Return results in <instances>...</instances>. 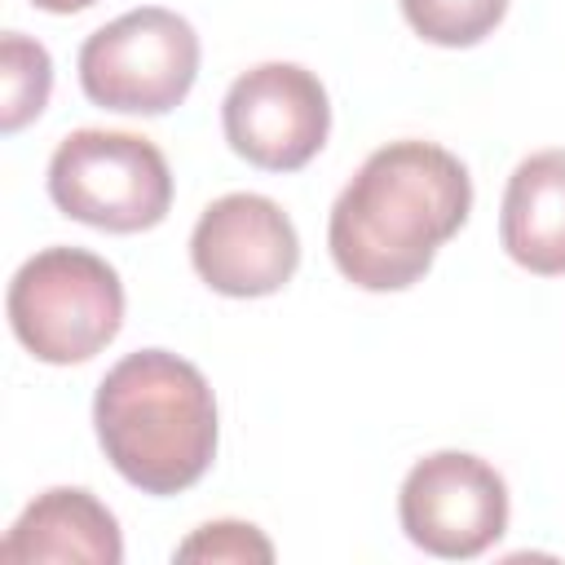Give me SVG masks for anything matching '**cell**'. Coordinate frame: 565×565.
I'll return each instance as SVG.
<instances>
[{
	"mask_svg": "<svg viewBox=\"0 0 565 565\" xmlns=\"http://www.w3.org/2000/svg\"><path fill=\"white\" fill-rule=\"evenodd\" d=\"M472 212L468 168L433 141H388L366 154L340 190L327 247L335 269L362 291L419 282L446 238Z\"/></svg>",
	"mask_w": 565,
	"mask_h": 565,
	"instance_id": "1",
	"label": "cell"
},
{
	"mask_svg": "<svg viewBox=\"0 0 565 565\" xmlns=\"http://www.w3.org/2000/svg\"><path fill=\"white\" fill-rule=\"evenodd\" d=\"M110 468L146 494L190 490L216 455V397L203 371L168 349L119 358L93 397Z\"/></svg>",
	"mask_w": 565,
	"mask_h": 565,
	"instance_id": "2",
	"label": "cell"
},
{
	"mask_svg": "<svg viewBox=\"0 0 565 565\" xmlns=\"http://www.w3.org/2000/svg\"><path fill=\"white\" fill-rule=\"evenodd\" d=\"M18 344L49 362L71 366L102 353L124 327V287L115 265L84 247H44L9 282L4 296Z\"/></svg>",
	"mask_w": 565,
	"mask_h": 565,
	"instance_id": "3",
	"label": "cell"
},
{
	"mask_svg": "<svg viewBox=\"0 0 565 565\" xmlns=\"http://www.w3.org/2000/svg\"><path fill=\"white\" fill-rule=\"evenodd\" d=\"M49 199L93 230L137 234L168 216L172 172L154 141L110 128H75L49 159Z\"/></svg>",
	"mask_w": 565,
	"mask_h": 565,
	"instance_id": "4",
	"label": "cell"
},
{
	"mask_svg": "<svg viewBox=\"0 0 565 565\" xmlns=\"http://www.w3.org/2000/svg\"><path fill=\"white\" fill-rule=\"evenodd\" d=\"M199 75L194 26L163 9L141 4L97 26L79 49V88L88 102L124 115H163L185 102Z\"/></svg>",
	"mask_w": 565,
	"mask_h": 565,
	"instance_id": "5",
	"label": "cell"
},
{
	"mask_svg": "<svg viewBox=\"0 0 565 565\" xmlns=\"http://www.w3.org/2000/svg\"><path fill=\"white\" fill-rule=\"evenodd\" d=\"M397 516L406 539L428 556L468 561L503 539L508 486L486 459L468 450H437L406 472Z\"/></svg>",
	"mask_w": 565,
	"mask_h": 565,
	"instance_id": "6",
	"label": "cell"
},
{
	"mask_svg": "<svg viewBox=\"0 0 565 565\" xmlns=\"http://www.w3.org/2000/svg\"><path fill=\"white\" fill-rule=\"evenodd\" d=\"M221 128L238 159L265 172H296L322 150L331 102L313 71L296 62H260L230 84Z\"/></svg>",
	"mask_w": 565,
	"mask_h": 565,
	"instance_id": "7",
	"label": "cell"
},
{
	"mask_svg": "<svg viewBox=\"0 0 565 565\" xmlns=\"http://www.w3.org/2000/svg\"><path fill=\"white\" fill-rule=\"evenodd\" d=\"M194 274L234 300L274 296L300 265V238L291 216L265 194H221L203 207L190 234Z\"/></svg>",
	"mask_w": 565,
	"mask_h": 565,
	"instance_id": "8",
	"label": "cell"
},
{
	"mask_svg": "<svg viewBox=\"0 0 565 565\" xmlns=\"http://www.w3.org/2000/svg\"><path fill=\"white\" fill-rule=\"evenodd\" d=\"M0 561L35 565V561H84V565H119L124 539L110 508L79 486L44 490L0 543Z\"/></svg>",
	"mask_w": 565,
	"mask_h": 565,
	"instance_id": "9",
	"label": "cell"
},
{
	"mask_svg": "<svg viewBox=\"0 0 565 565\" xmlns=\"http://www.w3.org/2000/svg\"><path fill=\"white\" fill-rule=\"evenodd\" d=\"M503 252L543 278L565 274V150H539L516 163L499 212Z\"/></svg>",
	"mask_w": 565,
	"mask_h": 565,
	"instance_id": "10",
	"label": "cell"
},
{
	"mask_svg": "<svg viewBox=\"0 0 565 565\" xmlns=\"http://www.w3.org/2000/svg\"><path fill=\"white\" fill-rule=\"evenodd\" d=\"M53 88L49 49L22 31H4L0 40V132L26 128Z\"/></svg>",
	"mask_w": 565,
	"mask_h": 565,
	"instance_id": "11",
	"label": "cell"
},
{
	"mask_svg": "<svg viewBox=\"0 0 565 565\" xmlns=\"http://www.w3.org/2000/svg\"><path fill=\"white\" fill-rule=\"evenodd\" d=\"M402 13L419 40L441 49H468L503 22L508 0H402Z\"/></svg>",
	"mask_w": 565,
	"mask_h": 565,
	"instance_id": "12",
	"label": "cell"
},
{
	"mask_svg": "<svg viewBox=\"0 0 565 565\" xmlns=\"http://www.w3.org/2000/svg\"><path fill=\"white\" fill-rule=\"evenodd\" d=\"M177 561H234V565H247V561H274V543L247 525V521H212V525H199L181 547H177Z\"/></svg>",
	"mask_w": 565,
	"mask_h": 565,
	"instance_id": "13",
	"label": "cell"
},
{
	"mask_svg": "<svg viewBox=\"0 0 565 565\" xmlns=\"http://www.w3.org/2000/svg\"><path fill=\"white\" fill-rule=\"evenodd\" d=\"M31 4L44 9V13H79V9H88L97 0H31Z\"/></svg>",
	"mask_w": 565,
	"mask_h": 565,
	"instance_id": "14",
	"label": "cell"
}]
</instances>
